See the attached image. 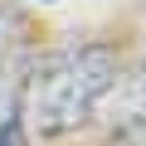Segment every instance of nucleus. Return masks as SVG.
<instances>
[{
	"label": "nucleus",
	"mask_w": 146,
	"mask_h": 146,
	"mask_svg": "<svg viewBox=\"0 0 146 146\" xmlns=\"http://www.w3.org/2000/svg\"><path fill=\"white\" fill-rule=\"evenodd\" d=\"M117 83V58L107 44H73L54 58L39 63V73L29 78V122L44 136L73 131L78 122H88L98 112V102L107 98V88Z\"/></svg>",
	"instance_id": "nucleus-1"
},
{
	"label": "nucleus",
	"mask_w": 146,
	"mask_h": 146,
	"mask_svg": "<svg viewBox=\"0 0 146 146\" xmlns=\"http://www.w3.org/2000/svg\"><path fill=\"white\" fill-rule=\"evenodd\" d=\"M107 98H112V131L127 146H146V73L112 83Z\"/></svg>",
	"instance_id": "nucleus-2"
},
{
	"label": "nucleus",
	"mask_w": 146,
	"mask_h": 146,
	"mask_svg": "<svg viewBox=\"0 0 146 146\" xmlns=\"http://www.w3.org/2000/svg\"><path fill=\"white\" fill-rule=\"evenodd\" d=\"M10 122H15V83L0 78V131H5Z\"/></svg>",
	"instance_id": "nucleus-3"
},
{
	"label": "nucleus",
	"mask_w": 146,
	"mask_h": 146,
	"mask_svg": "<svg viewBox=\"0 0 146 146\" xmlns=\"http://www.w3.org/2000/svg\"><path fill=\"white\" fill-rule=\"evenodd\" d=\"M0 146H25V131H20V122H10L5 131H0Z\"/></svg>",
	"instance_id": "nucleus-4"
}]
</instances>
